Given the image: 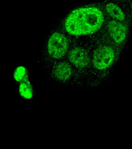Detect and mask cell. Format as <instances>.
<instances>
[{
  "label": "cell",
  "mask_w": 132,
  "mask_h": 149,
  "mask_svg": "<svg viewBox=\"0 0 132 149\" xmlns=\"http://www.w3.org/2000/svg\"><path fill=\"white\" fill-rule=\"evenodd\" d=\"M69 59L70 62L78 68H84L89 63L87 53L82 48L76 47L72 50L69 53Z\"/></svg>",
  "instance_id": "obj_6"
},
{
  "label": "cell",
  "mask_w": 132,
  "mask_h": 149,
  "mask_svg": "<svg viewBox=\"0 0 132 149\" xmlns=\"http://www.w3.org/2000/svg\"><path fill=\"white\" fill-rule=\"evenodd\" d=\"M19 91L23 97L28 99L32 98L33 95V89L28 80L21 83Z\"/></svg>",
  "instance_id": "obj_8"
},
{
  "label": "cell",
  "mask_w": 132,
  "mask_h": 149,
  "mask_svg": "<svg viewBox=\"0 0 132 149\" xmlns=\"http://www.w3.org/2000/svg\"><path fill=\"white\" fill-rule=\"evenodd\" d=\"M102 6L105 11L116 20L124 23L131 18V0H105Z\"/></svg>",
  "instance_id": "obj_2"
},
{
  "label": "cell",
  "mask_w": 132,
  "mask_h": 149,
  "mask_svg": "<svg viewBox=\"0 0 132 149\" xmlns=\"http://www.w3.org/2000/svg\"><path fill=\"white\" fill-rule=\"evenodd\" d=\"M50 55L55 59L63 57L66 53L68 43L65 37L60 33L55 32L51 35L47 45Z\"/></svg>",
  "instance_id": "obj_3"
},
{
  "label": "cell",
  "mask_w": 132,
  "mask_h": 149,
  "mask_svg": "<svg viewBox=\"0 0 132 149\" xmlns=\"http://www.w3.org/2000/svg\"><path fill=\"white\" fill-rule=\"evenodd\" d=\"M109 34L115 42L122 44L126 40L127 29L124 23L113 19L110 21L107 25Z\"/></svg>",
  "instance_id": "obj_5"
},
{
  "label": "cell",
  "mask_w": 132,
  "mask_h": 149,
  "mask_svg": "<svg viewBox=\"0 0 132 149\" xmlns=\"http://www.w3.org/2000/svg\"><path fill=\"white\" fill-rule=\"evenodd\" d=\"M72 69L68 63L62 62L57 65L54 71L55 77L61 81H66L72 74Z\"/></svg>",
  "instance_id": "obj_7"
},
{
  "label": "cell",
  "mask_w": 132,
  "mask_h": 149,
  "mask_svg": "<svg viewBox=\"0 0 132 149\" xmlns=\"http://www.w3.org/2000/svg\"><path fill=\"white\" fill-rule=\"evenodd\" d=\"M104 15L101 9L95 6L81 7L73 10L65 23L66 31L75 36L94 33L101 26Z\"/></svg>",
  "instance_id": "obj_1"
},
{
  "label": "cell",
  "mask_w": 132,
  "mask_h": 149,
  "mask_svg": "<svg viewBox=\"0 0 132 149\" xmlns=\"http://www.w3.org/2000/svg\"><path fill=\"white\" fill-rule=\"evenodd\" d=\"M114 58V52L112 48L107 46L99 47L94 53L93 63L96 69L103 70L112 65Z\"/></svg>",
  "instance_id": "obj_4"
},
{
  "label": "cell",
  "mask_w": 132,
  "mask_h": 149,
  "mask_svg": "<svg viewBox=\"0 0 132 149\" xmlns=\"http://www.w3.org/2000/svg\"><path fill=\"white\" fill-rule=\"evenodd\" d=\"M14 77L16 81L20 83L28 80V75L26 68L23 66H18L14 72Z\"/></svg>",
  "instance_id": "obj_9"
}]
</instances>
